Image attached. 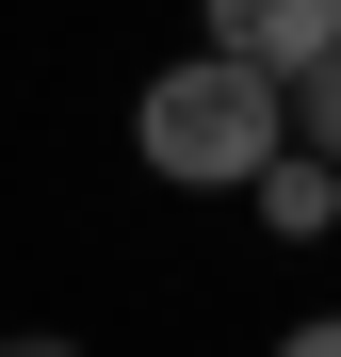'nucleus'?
Returning a JSON list of instances; mask_svg holds the SVG:
<instances>
[{"label":"nucleus","instance_id":"obj_3","mask_svg":"<svg viewBox=\"0 0 341 357\" xmlns=\"http://www.w3.org/2000/svg\"><path fill=\"white\" fill-rule=\"evenodd\" d=\"M244 211L276 227V244H325V227H341V162H309V146H276V162L244 178Z\"/></svg>","mask_w":341,"mask_h":357},{"label":"nucleus","instance_id":"obj_4","mask_svg":"<svg viewBox=\"0 0 341 357\" xmlns=\"http://www.w3.org/2000/svg\"><path fill=\"white\" fill-rule=\"evenodd\" d=\"M276 98H293V146H309V162H341V49H325V66H293Z\"/></svg>","mask_w":341,"mask_h":357},{"label":"nucleus","instance_id":"obj_1","mask_svg":"<svg viewBox=\"0 0 341 357\" xmlns=\"http://www.w3.org/2000/svg\"><path fill=\"white\" fill-rule=\"evenodd\" d=\"M130 146H146V178H179V195H244V178L293 146V98L260 66H227V49H195V66H162L130 98Z\"/></svg>","mask_w":341,"mask_h":357},{"label":"nucleus","instance_id":"obj_2","mask_svg":"<svg viewBox=\"0 0 341 357\" xmlns=\"http://www.w3.org/2000/svg\"><path fill=\"white\" fill-rule=\"evenodd\" d=\"M195 17H211L227 66H260V82H293V66L341 49V0H195Z\"/></svg>","mask_w":341,"mask_h":357},{"label":"nucleus","instance_id":"obj_6","mask_svg":"<svg viewBox=\"0 0 341 357\" xmlns=\"http://www.w3.org/2000/svg\"><path fill=\"white\" fill-rule=\"evenodd\" d=\"M276 357H341V309H325V325H293V341H276Z\"/></svg>","mask_w":341,"mask_h":357},{"label":"nucleus","instance_id":"obj_5","mask_svg":"<svg viewBox=\"0 0 341 357\" xmlns=\"http://www.w3.org/2000/svg\"><path fill=\"white\" fill-rule=\"evenodd\" d=\"M0 357H82V341H66V325H17V341H0Z\"/></svg>","mask_w":341,"mask_h":357}]
</instances>
